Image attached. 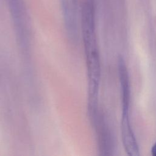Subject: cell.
Here are the masks:
<instances>
[{
    "label": "cell",
    "instance_id": "cell-2",
    "mask_svg": "<svg viewBox=\"0 0 156 156\" xmlns=\"http://www.w3.org/2000/svg\"><path fill=\"white\" fill-rule=\"evenodd\" d=\"M121 135L123 145L126 153L129 155H139L138 146L129 121V110L122 111Z\"/></svg>",
    "mask_w": 156,
    "mask_h": 156
},
{
    "label": "cell",
    "instance_id": "cell-1",
    "mask_svg": "<svg viewBox=\"0 0 156 156\" xmlns=\"http://www.w3.org/2000/svg\"><path fill=\"white\" fill-rule=\"evenodd\" d=\"M60 4L66 30L71 37L75 38L77 35L78 0H60Z\"/></svg>",
    "mask_w": 156,
    "mask_h": 156
},
{
    "label": "cell",
    "instance_id": "cell-4",
    "mask_svg": "<svg viewBox=\"0 0 156 156\" xmlns=\"http://www.w3.org/2000/svg\"><path fill=\"white\" fill-rule=\"evenodd\" d=\"M151 154L153 156H156V142L154 144L151 149Z\"/></svg>",
    "mask_w": 156,
    "mask_h": 156
},
{
    "label": "cell",
    "instance_id": "cell-3",
    "mask_svg": "<svg viewBox=\"0 0 156 156\" xmlns=\"http://www.w3.org/2000/svg\"><path fill=\"white\" fill-rule=\"evenodd\" d=\"M119 69L122 93V110H128L130 102V86L127 71L122 59H120L119 62Z\"/></svg>",
    "mask_w": 156,
    "mask_h": 156
}]
</instances>
